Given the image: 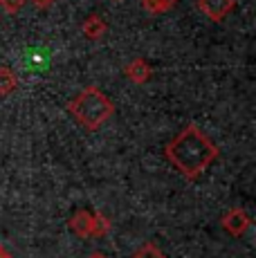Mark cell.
Listing matches in <instances>:
<instances>
[{
    "label": "cell",
    "mask_w": 256,
    "mask_h": 258,
    "mask_svg": "<svg viewBox=\"0 0 256 258\" xmlns=\"http://www.w3.org/2000/svg\"><path fill=\"white\" fill-rule=\"evenodd\" d=\"M68 110L77 119V123H81L86 131L95 133L115 115V103L97 86H86L68 103Z\"/></svg>",
    "instance_id": "obj_2"
},
{
    "label": "cell",
    "mask_w": 256,
    "mask_h": 258,
    "mask_svg": "<svg viewBox=\"0 0 256 258\" xmlns=\"http://www.w3.org/2000/svg\"><path fill=\"white\" fill-rule=\"evenodd\" d=\"M106 32H108L106 21H103L101 16H97V14H90V16L81 23V34L88 41H99V38L106 36Z\"/></svg>",
    "instance_id": "obj_7"
},
{
    "label": "cell",
    "mask_w": 256,
    "mask_h": 258,
    "mask_svg": "<svg viewBox=\"0 0 256 258\" xmlns=\"http://www.w3.org/2000/svg\"><path fill=\"white\" fill-rule=\"evenodd\" d=\"M27 0H0V7H3L5 14H9V16H16L18 12H21L23 7H25Z\"/></svg>",
    "instance_id": "obj_12"
},
{
    "label": "cell",
    "mask_w": 256,
    "mask_h": 258,
    "mask_svg": "<svg viewBox=\"0 0 256 258\" xmlns=\"http://www.w3.org/2000/svg\"><path fill=\"white\" fill-rule=\"evenodd\" d=\"M175 5H178V0H142V7H144V12L155 14V16L171 12Z\"/></svg>",
    "instance_id": "obj_10"
},
{
    "label": "cell",
    "mask_w": 256,
    "mask_h": 258,
    "mask_svg": "<svg viewBox=\"0 0 256 258\" xmlns=\"http://www.w3.org/2000/svg\"><path fill=\"white\" fill-rule=\"evenodd\" d=\"M0 258H14V256H12V251H9L5 245H0Z\"/></svg>",
    "instance_id": "obj_14"
},
{
    "label": "cell",
    "mask_w": 256,
    "mask_h": 258,
    "mask_svg": "<svg viewBox=\"0 0 256 258\" xmlns=\"http://www.w3.org/2000/svg\"><path fill=\"white\" fill-rule=\"evenodd\" d=\"M220 225H223V229L227 231L229 236L238 238V236H243L245 231L249 229L252 220H249V216H247V211H245V209H238V207H234V209H229L223 216Z\"/></svg>",
    "instance_id": "obj_4"
},
{
    "label": "cell",
    "mask_w": 256,
    "mask_h": 258,
    "mask_svg": "<svg viewBox=\"0 0 256 258\" xmlns=\"http://www.w3.org/2000/svg\"><path fill=\"white\" fill-rule=\"evenodd\" d=\"M70 229L75 231L79 238L83 240H90V238H103L110 231V220L103 216L101 211H88L81 209L77 213H72L70 218Z\"/></svg>",
    "instance_id": "obj_3"
},
{
    "label": "cell",
    "mask_w": 256,
    "mask_h": 258,
    "mask_svg": "<svg viewBox=\"0 0 256 258\" xmlns=\"http://www.w3.org/2000/svg\"><path fill=\"white\" fill-rule=\"evenodd\" d=\"M133 258H166V256L162 254L160 247H157L155 242H146V245H142L140 249L135 251V256Z\"/></svg>",
    "instance_id": "obj_11"
},
{
    "label": "cell",
    "mask_w": 256,
    "mask_h": 258,
    "mask_svg": "<svg viewBox=\"0 0 256 258\" xmlns=\"http://www.w3.org/2000/svg\"><path fill=\"white\" fill-rule=\"evenodd\" d=\"M32 3H34V7H36V9H47L54 0H32Z\"/></svg>",
    "instance_id": "obj_13"
},
{
    "label": "cell",
    "mask_w": 256,
    "mask_h": 258,
    "mask_svg": "<svg viewBox=\"0 0 256 258\" xmlns=\"http://www.w3.org/2000/svg\"><path fill=\"white\" fill-rule=\"evenodd\" d=\"M18 88V74L9 66H0V97H9Z\"/></svg>",
    "instance_id": "obj_8"
},
{
    "label": "cell",
    "mask_w": 256,
    "mask_h": 258,
    "mask_svg": "<svg viewBox=\"0 0 256 258\" xmlns=\"http://www.w3.org/2000/svg\"><path fill=\"white\" fill-rule=\"evenodd\" d=\"M88 258H108V256L103 254V251H92V254L88 256Z\"/></svg>",
    "instance_id": "obj_15"
},
{
    "label": "cell",
    "mask_w": 256,
    "mask_h": 258,
    "mask_svg": "<svg viewBox=\"0 0 256 258\" xmlns=\"http://www.w3.org/2000/svg\"><path fill=\"white\" fill-rule=\"evenodd\" d=\"M124 74L128 81H133L135 86H144L151 79V66L144 61V58H133L131 63L124 68Z\"/></svg>",
    "instance_id": "obj_6"
},
{
    "label": "cell",
    "mask_w": 256,
    "mask_h": 258,
    "mask_svg": "<svg viewBox=\"0 0 256 258\" xmlns=\"http://www.w3.org/2000/svg\"><path fill=\"white\" fill-rule=\"evenodd\" d=\"M25 58H27V68L34 72L45 70L50 66V52L47 49H29Z\"/></svg>",
    "instance_id": "obj_9"
},
{
    "label": "cell",
    "mask_w": 256,
    "mask_h": 258,
    "mask_svg": "<svg viewBox=\"0 0 256 258\" xmlns=\"http://www.w3.org/2000/svg\"><path fill=\"white\" fill-rule=\"evenodd\" d=\"M164 155L180 175L186 180H198L220 157V148L200 131L198 123H186L164 146Z\"/></svg>",
    "instance_id": "obj_1"
},
{
    "label": "cell",
    "mask_w": 256,
    "mask_h": 258,
    "mask_svg": "<svg viewBox=\"0 0 256 258\" xmlns=\"http://www.w3.org/2000/svg\"><path fill=\"white\" fill-rule=\"evenodd\" d=\"M236 0H198V9L211 23H220L234 12Z\"/></svg>",
    "instance_id": "obj_5"
}]
</instances>
